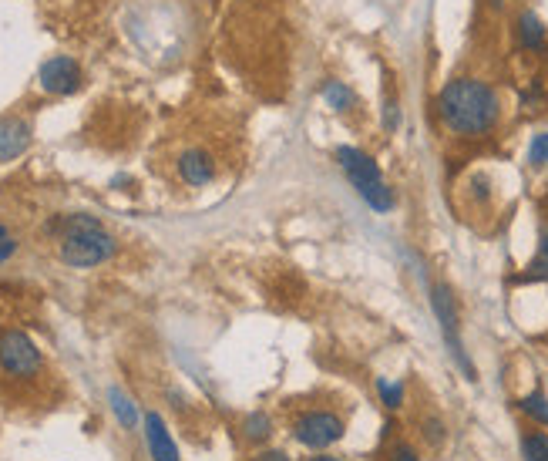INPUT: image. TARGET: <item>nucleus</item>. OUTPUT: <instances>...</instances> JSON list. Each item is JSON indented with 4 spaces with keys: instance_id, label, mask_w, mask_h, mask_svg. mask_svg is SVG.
I'll return each mask as SVG.
<instances>
[{
    "instance_id": "6ab92c4d",
    "label": "nucleus",
    "mask_w": 548,
    "mask_h": 461,
    "mask_svg": "<svg viewBox=\"0 0 548 461\" xmlns=\"http://www.w3.org/2000/svg\"><path fill=\"white\" fill-rule=\"evenodd\" d=\"M528 165L532 169H545L548 165V132H538L528 145Z\"/></svg>"
},
{
    "instance_id": "39448f33",
    "label": "nucleus",
    "mask_w": 548,
    "mask_h": 461,
    "mask_svg": "<svg viewBox=\"0 0 548 461\" xmlns=\"http://www.w3.org/2000/svg\"><path fill=\"white\" fill-rule=\"evenodd\" d=\"M347 435V424L337 411H327V408H317V411H303L300 418L293 421V438L300 441L303 448H330Z\"/></svg>"
},
{
    "instance_id": "4468645a",
    "label": "nucleus",
    "mask_w": 548,
    "mask_h": 461,
    "mask_svg": "<svg viewBox=\"0 0 548 461\" xmlns=\"http://www.w3.org/2000/svg\"><path fill=\"white\" fill-rule=\"evenodd\" d=\"M269 435H273V421H269V414L256 411L243 421V438L249 441V445H263V441H269Z\"/></svg>"
},
{
    "instance_id": "9b49d317",
    "label": "nucleus",
    "mask_w": 548,
    "mask_h": 461,
    "mask_svg": "<svg viewBox=\"0 0 548 461\" xmlns=\"http://www.w3.org/2000/svg\"><path fill=\"white\" fill-rule=\"evenodd\" d=\"M323 101L333 108L337 115H350L354 108L360 105L357 101V91L347 85V81H340V78H327L323 81Z\"/></svg>"
},
{
    "instance_id": "6e6552de",
    "label": "nucleus",
    "mask_w": 548,
    "mask_h": 461,
    "mask_svg": "<svg viewBox=\"0 0 548 461\" xmlns=\"http://www.w3.org/2000/svg\"><path fill=\"white\" fill-rule=\"evenodd\" d=\"M175 172H179V179L189 189H202V186H209V182L216 179L219 165H216V155H212L209 149L192 145V149L179 152V159H175Z\"/></svg>"
},
{
    "instance_id": "0eeeda50",
    "label": "nucleus",
    "mask_w": 548,
    "mask_h": 461,
    "mask_svg": "<svg viewBox=\"0 0 548 461\" xmlns=\"http://www.w3.org/2000/svg\"><path fill=\"white\" fill-rule=\"evenodd\" d=\"M431 303H434V313H438V320H441V334L444 340H448V347H451V354H454V361L461 364V371L475 381V367H471L468 361V354H464V344H461V337H458V310H454V300H451V290L448 287H434L431 290Z\"/></svg>"
},
{
    "instance_id": "f3484780",
    "label": "nucleus",
    "mask_w": 548,
    "mask_h": 461,
    "mask_svg": "<svg viewBox=\"0 0 548 461\" xmlns=\"http://www.w3.org/2000/svg\"><path fill=\"white\" fill-rule=\"evenodd\" d=\"M518 408H522L528 418L538 421V424H545L548 428V398L542 391H532V394H525L522 401H518Z\"/></svg>"
},
{
    "instance_id": "412c9836",
    "label": "nucleus",
    "mask_w": 548,
    "mask_h": 461,
    "mask_svg": "<svg viewBox=\"0 0 548 461\" xmlns=\"http://www.w3.org/2000/svg\"><path fill=\"white\" fill-rule=\"evenodd\" d=\"M390 461H421V458H417V451L407 441H397L394 451H390Z\"/></svg>"
},
{
    "instance_id": "f257e3e1",
    "label": "nucleus",
    "mask_w": 548,
    "mask_h": 461,
    "mask_svg": "<svg viewBox=\"0 0 548 461\" xmlns=\"http://www.w3.org/2000/svg\"><path fill=\"white\" fill-rule=\"evenodd\" d=\"M438 122L458 138H485L501 122V95L485 78H451L434 98Z\"/></svg>"
},
{
    "instance_id": "f03ea898",
    "label": "nucleus",
    "mask_w": 548,
    "mask_h": 461,
    "mask_svg": "<svg viewBox=\"0 0 548 461\" xmlns=\"http://www.w3.org/2000/svg\"><path fill=\"white\" fill-rule=\"evenodd\" d=\"M51 229L58 233L61 263L74 266V270H91V266L108 263L118 253V239L95 216H85V212L54 219Z\"/></svg>"
},
{
    "instance_id": "7ed1b4c3",
    "label": "nucleus",
    "mask_w": 548,
    "mask_h": 461,
    "mask_svg": "<svg viewBox=\"0 0 548 461\" xmlns=\"http://www.w3.org/2000/svg\"><path fill=\"white\" fill-rule=\"evenodd\" d=\"M337 162H340V169L347 172V179H350V186L357 189V196L374 212H390L397 206L394 189L387 186V179H384V172H380V165L374 162V155H367L364 149H357V145H340Z\"/></svg>"
},
{
    "instance_id": "20e7f679",
    "label": "nucleus",
    "mask_w": 548,
    "mask_h": 461,
    "mask_svg": "<svg viewBox=\"0 0 548 461\" xmlns=\"http://www.w3.org/2000/svg\"><path fill=\"white\" fill-rule=\"evenodd\" d=\"M44 371L41 350L24 330H4L0 334V374L11 381H34Z\"/></svg>"
},
{
    "instance_id": "dca6fc26",
    "label": "nucleus",
    "mask_w": 548,
    "mask_h": 461,
    "mask_svg": "<svg viewBox=\"0 0 548 461\" xmlns=\"http://www.w3.org/2000/svg\"><path fill=\"white\" fill-rule=\"evenodd\" d=\"M522 458L525 461H548V435L545 431H525L522 435Z\"/></svg>"
},
{
    "instance_id": "5701e85b",
    "label": "nucleus",
    "mask_w": 548,
    "mask_h": 461,
    "mask_svg": "<svg viewBox=\"0 0 548 461\" xmlns=\"http://www.w3.org/2000/svg\"><path fill=\"white\" fill-rule=\"evenodd\" d=\"M17 253V239L7 233V236H0V263H7L11 256Z\"/></svg>"
},
{
    "instance_id": "9d476101",
    "label": "nucleus",
    "mask_w": 548,
    "mask_h": 461,
    "mask_svg": "<svg viewBox=\"0 0 548 461\" xmlns=\"http://www.w3.org/2000/svg\"><path fill=\"white\" fill-rule=\"evenodd\" d=\"M145 438H148V451H152L155 461H179V448L165 428V421L159 414H145Z\"/></svg>"
},
{
    "instance_id": "b1692460",
    "label": "nucleus",
    "mask_w": 548,
    "mask_h": 461,
    "mask_svg": "<svg viewBox=\"0 0 548 461\" xmlns=\"http://www.w3.org/2000/svg\"><path fill=\"white\" fill-rule=\"evenodd\" d=\"M424 438H427V441H434V445H441V441H444L441 421H424Z\"/></svg>"
},
{
    "instance_id": "a211bd4d",
    "label": "nucleus",
    "mask_w": 548,
    "mask_h": 461,
    "mask_svg": "<svg viewBox=\"0 0 548 461\" xmlns=\"http://www.w3.org/2000/svg\"><path fill=\"white\" fill-rule=\"evenodd\" d=\"M111 408H115L118 421H122L125 428H135V421H138V414H135V404L128 401L122 391H111Z\"/></svg>"
},
{
    "instance_id": "2eb2a0df",
    "label": "nucleus",
    "mask_w": 548,
    "mask_h": 461,
    "mask_svg": "<svg viewBox=\"0 0 548 461\" xmlns=\"http://www.w3.org/2000/svg\"><path fill=\"white\" fill-rule=\"evenodd\" d=\"M380 125L384 132L394 135L401 128V101H397V91H384V101H380Z\"/></svg>"
},
{
    "instance_id": "ddd939ff",
    "label": "nucleus",
    "mask_w": 548,
    "mask_h": 461,
    "mask_svg": "<svg viewBox=\"0 0 548 461\" xmlns=\"http://www.w3.org/2000/svg\"><path fill=\"white\" fill-rule=\"evenodd\" d=\"M522 283H548V229L538 239V253L532 256V263L525 266V273L518 276Z\"/></svg>"
},
{
    "instance_id": "aec40b11",
    "label": "nucleus",
    "mask_w": 548,
    "mask_h": 461,
    "mask_svg": "<svg viewBox=\"0 0 548 461\" xmlns=\"http://www.w3.org/2000/svg\"><path fill=\"white\" fill-rule=\"evenodd\" d=\"M377 387H380V398H384V404H387L390 411L401 408V404H404V384H387V381H377Z\"/></svg>"
},
{
    "instance_id": "4be33fe9",
    "label": "nucleus",
    "mask_w": 548,
    "mask_h": 461,
    "mask_svg": "<svg viewBox=\"0 0 548 461\" xmlns=\"http://www.w3.org/2000/svg\"><path fill=\"white\" fill-rule=\"evenodd\" d=\"M249 461H293L290 455H286V451H280V448H266V451H256L253 458Z\"/></svg>"
},
{
    "instance_id": "423d86ee",
    "label": "nucleus",
    "mask_w": 548,
    "mask_h": 461,
    "mask_svg": "<svg viewBox=\"0 0 548 461\" xmlns=\"http://www.w3.org/2000/svg\"><path fill=\"white\" fill-rule=\"evenodd\" d=\"M37 85L41 91H48V95H74V91H81L85 85V71H81V64L68 58V54H54L41 64V71H37Z\"/></svg>"
},
{
    "instance_id": "393cba45",
    "label": "nucleus",
    "mask_w": 548,
    "mask_h": 461,
    "mask_svg": "<svg viewBox=\"0 0 548 461\" xmlns=\"http://www.w3.org/2000/svg\"><path fill=\"white\" fill-rule=\"evenodd\" d=\"M306 461H340V458H333V455H317V458H306Z\"/></svg>"
},
{
    "instance_id": "1a4fd4ad",
    "label": "nucleus",
    "mask_w": 548,
    "mask_h": 461,
    "mask_svg": "<svg viewBox=\"0 0 548 461\" xmlns=\"http://www.w3.org/2000/svg\"><path fill=\"white\" fill-rule=\"evenodd\" d=\"M31 138H34V128L27 118H17V115H7L0 118V162H14L31 149Z\"/></svg>"
},
{
    "instance_id": "f8f14e48",
    "label": "nucleus",
    "mask_w": 548,
    "mask_h": 461,
    "mask_svg": "<svg viewBox=\"0 0 548 461\" xmlns=\"http://www.w3.org/2000/svg\"><path fill=\"white\" fill-rule=\"evenodd\" d=\"M515 34H518V44H522L525 51H545V24L538 21V14L525 11L522 17H518Z\"/></svg>"
}]
</instances>
